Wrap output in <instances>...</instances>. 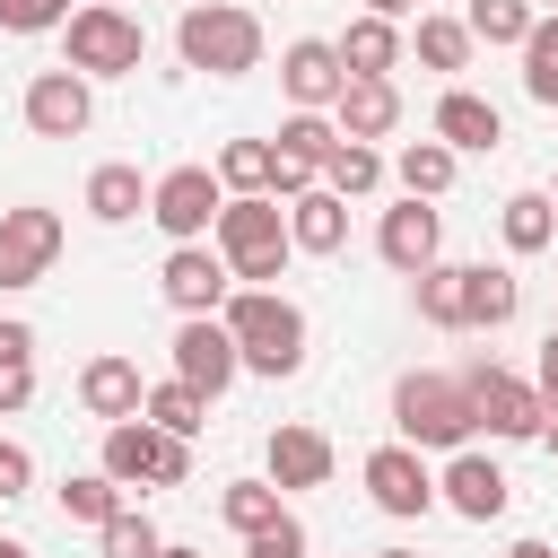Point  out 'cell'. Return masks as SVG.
I'll return each mask as SVG.
<instances>
[{
    "label": "cell",
    "mask_w": 558,
    "mask_h": 558,
    "mask_svg": "<svg viewBox=\"0 0 558 558\" xmlns=\"http://www.w3.org/2000/svg\"><path fill=\"white\" fill-rule=\"evenodd\" d=\"M375 558H418V549H375Z\"/></svg>",
    "instance_id": "49"
},
{
    "label": "cell",
    "mask_w": 558,
    "mask_h": 558,
    "mask_svg": "<svg viewBox=\"0 0 558 558\" xmlns=\"http://www.w3.org/2000/svg\"><path fill=\"white\" fill-rule=\"evenodd\" d=\"M140 401H148V384H140V366L122 357V349H96L87 366H78V410L87 418H140Z\"/></svg>",
    "instance_id": "17"
},
{
    "label": "cell",
    "mask_w": 558,
    "mask_h": 558,
    "mask_svg": "<svg viewBox=\"0 0 558 558\" xmlns=\"http://www.w3.org/2000/svg\"><path fill=\"white\" fill-rule=\"evenodd\" d=\"M506 558H558V549H549V541H514Z\"/></svg>",
    "instance_id": "45"
},
{
    "label": "cell",
    "mask_w": 558,
    "mask_h": 558,
    "mask_svg": "<svg viewBox=\"0 0 558 558\" xmlns=\"http://www.w3.org/2000/svg\"><path fill=\"white\" fill-rule=\"evenodd\" d=\"M340 70H349V78H392V70H401V26H392V17H349Z\"/></svg>",
    "instance_id": "24"
},
{
    "label": "cell",
    "mask_w": 558,
    "mask_h": 558,
    "mask_svg": "<svg viewBox=\"0 0 558 558\" xmlns=\"http://www.w3.org/2000/svg\"><path fill=\"white\" fill-rule=\"evenodd\" d=\"M17 113H26V131H35V140H78V131L96 122V96H87V78L61 61V70H35V78H26Z\"/></svg>",
    "instance_id": "12"
},
{
    "label": "cell",
    "mask_w": 558,
    "mask_h": 558,
    "mask_svg": "<svg viewBox=\"0 0 558 558\" xmlns=\"http://www.w3.org/2000/svg\"><path fill=\"white\" fill-rule=\"evenodd\" d=\"M61 514H70V523H105V514H122V488H113L105 471H70V480H61Z\"/></svg>",
    "instance_id": "36"
},
{
    "label": "cell",
    "mask_w": 558,
    "mask_h": 558,
    "mask_svg": "<svg viewBox=\"0 0 558 558\" xmlns=\"http://www.w3.org/2000/svg\"><path fill=\"white\" fill-rule=\"evenodd\" d=\"M532 17H541L532 0H471V9H462L471 44H523V35H532Z\"/></svg>",
    "instance_id": "35"
},
{
    "label": "cell",
    "mask_w": 558,
    "mask_h": 558,
    "mask_svg": "<svg viewBox=\"0 0 558 558\" xmlns=\"http://www.w3.org/2000/svg\"><path fill=\"white\" fill-rule=\"evenodd\" d=\"M0 357H35V323H0Z\"/></svg>",
    "instance_id": "43"
},
{
    "label": "cell",
    "mask_w": 558,
    "mask_h": 558,
    "mask_svg": "<svg viewBox=\"0 0 558 558\" xmlns=\"http://www.w3.org/2000/svg\"><path fill=\"white\" fill-rule=\"evenodd\" d=\"M410 9H418V0H366V17H392V26H401Z\"/></svg>",
    "instance_id": "44"
},
{
    "label": "cell",
    "mask_w": 558,
    "mask_h": 558,
    "mask_svg": "<svg viewBox=\"0 0 558 558\" xmlns=\"http://www.w3.org/2000/svg\"><path fill=\"white\" fill-rule=\"evenodd\" d=\"M52 262H61V209H44V201L0 209V296L52 279Z\"/></svg>",
    "instance_id": "9"
},
{
    "label": "cell",
    "mask_w": 558,
    "mask_h": 558,
    "mask_svg": "<svg viewBox=\"0 0 558 558\" xmlns=\"http://www.w3.org/2000/svg\"><path fill=\"white\" fill-rule=\"evenodd\" d=\"M270 166H279V148H270V140H227L209 174H218L227 192H270Z\"/></svg>",
    "instance_id": "33"
},
{
    "label": "cell",
    "mask_w": 558,
    "mask_h": 558,
    "mask_svg": "<svg viewBox=\"0 0 558 558\" xmlns=\"http://www.w3.org/2000/svg\"><path fill=\"white\" fill-rule=\"evenodd\" d=\"M96 541H105V558H157V549H166V541H157V523H148V514H131V506H122V514H105V523H96Z\"/></svg>",
    "instance_id": "37"
},
{
    "label": "cell",
    "mask_w": 558,
    "mask_h": 558,
    "mask_svg": "<svg viewBox=\"0 0 558 558\" xmlns=\"http://www.w3.org/2000/svg\"><path fill=\"white\" fill-rule=\"evenodd\" d=\"M96 471H105L113 488H183V480H192V436H166V427H148V418H113Z\"/></svg>",
    "instance_id": "6"
},
{
    "label": "cell",
    "mask_w": 558,
    "mask_h": 558,
    "mask_svg": "<svg viewBox=\"0 0 558 558\" xmlns=\"http://www.w3.org/2000/svg\"><path fill=\"white\" fill-rule=\"evenodd\" d=\"M70 0H0V35H61Z\"/></svg>",
    "instance_id": "38"
},
{
    "label": "cell",
    "mask_w": 558,
    "mask_h": 558,
    "mask_svg": "<svg viewBox=\"0 0 558 558\" xmlns=\"http://www.w3.org/2000/svg\"><path fill=\"white\" fill-rule=\"evenodd\" d=\"M514 52H523V96H532V105H558V17H549V9L532 17V35H523Z\"/></svg>",
    "instance_id": "31"
},
{
    "label": "cell",
    "mask_w": 558,
    "mask_h": 558,
    "mask_svg": "<svg viewBox=\"0 0 558 558\" xmlns=\"http://www.w3.org/2000/svg\"><path fill=\"white\" fill-rule=\"evenodd\" d=\"M140 418H148V427H166V436H201V427H209V392H192L183 375H166V384H148Z\"/></svg>",
    "instance_id": "28"
},
{
    "label": "cell",
    "mask_w": 558,
    "mask_h": 558,
    "mask_svg": "<svg viewBox=\"0 0 558 558\" xmlns=\"http://www.w3.org/2000/svg\"><path fill=\"white\" fill-rule=\"evenodd\" d=\"M366 497H375V514H392V523H418L427 506H436V471H427V453L418 445H375L366 453Z\"/></svg>",
    "instance_id": "10"
},
{
    "label": "cell",
    "mask_w": 558,
    "mask_h": 558,
    "mask_svg": "<svg viewBox=\"0 0 558 558\" xmlns=\"http://www.w3.org/2000/svg\"><path fill=\"white\" fill-rule=\"evenodd\" d=\"M0 558H35V549H26V541H9V532H0Z\"/></svg>",
    "instance_id": "47"
},
{
    "label": "cell",
    "mask_w": 558,
    "mask_h": 558,
    "mask_svg": "<svg viewBox=\"0 0 558 558\" xmlns=\"http://www.w3.org/2000/svg\"><path fill=\"white\" fill-rule=\"evenodd\" d=\"M157 558H201V549H183V541H166V549H157Z\"/></svg>",
    "instance_id": "48"
},
{
    "label": "cell",
    "mask_w": 558,
    "mask_h": 558,
    "mask_svg": "<svg viewBox=\"0 0 558 558\" xmlns=\"http://www.w3.org/2000/svg\"><path fill=\"white\" fill-rule=\"evenodd\" d=\"M427 131H436V140H445L453 157H471V148H497V140H506V113H497L488 96H471V87H445V96H436V122H427Z\"/></svg>",
    "instance_id": "19"
},
{
    "label": "cell",
    "mask_w": 558,
    "mask_h": 558,
    "mask_svg": "<svg viewBox=\"0 0 558 558\" xmlns=\"http://www.w3.org/2000/svg\"><path fill=\"white\" fill-rule=\"evenodd\" d=\"M331 122H340V140H384L401 122V87L392 78H349L331 96Z\"/></svg>",
    "instance_id": "22"
},
{
    "label": "cell",
    "mask_w": 558,
    "mask_h": 558,
    "mask_svg": "<svg viewBox=\"0 0 558 558\" xmlns=\"http://www.w3.org/2000/svg\"><path fill=\"white\" fill-rule=\"evenodd\" d=\"M549 17H558V0H549Z\"/></svg>",
    "instance_id": "50"
},
{
    "label": "cell",
    "mask_w": 558,
    "mask_h": 558,
    "mask_svg": "<svg viewBox=\"0 0 558 558\" xmlns=\"http://www.w3.org/2000/svg\"><path fill=\"white\" fill-rule=\"evenodd\" d=\"M453 174H462V157H453L436 131H427V140H410V148L392 157V183H401L410 201H445V192H453Z\"/></svg>",
    "instance_id": "25"
},
{
    "label": "cell",
    "mask_w": 558,
    "mask_h": 558,
    "mask_svg": "<svg viewBox=\"0 0 558 558\" xmlns=\"http://www.w3.org/2000/svg\"><path fill=\"white\" fill-rule=\"evenodd\" d=\"M35 401V357H0V418H17Z\"/></svg>",
    "instance_id": "40"
},
{
    "label": "cell",
    "mask_w": 558,
    "mask_h": 558,
    "mask_svg": "<svg viewBox=\"0 0 558 558\" xmlns=\"http://www.w3.org/2000/svg\"><path fill=\"white\" fill-rule=\"evenodd\" d=\"M183 9H192V0H183Z\"/></svg>",
    "instance_id": "52"
},
{
    "label": "cell",
    "mask_w": 558,
    "mask_h": 558,
    "mask_svg": "<svg viewBox=\"0 0 558 558\" xmlns=\"http://www.w3.org/2000/svg\"><path fill=\"white\" fill-rule=\"evenodd\" d=\"M288 244H296V253H340V244H349V201H340L331 183H305V192L288 201Z\"/></svg>",
    "instance_id": "20"
},
{
    "label": "cell",
    "mask_w": 558,
    "mask_h": 558,
    "mask_svg": "<svg viewBox=\"0 0 558 558\" xmlns=\"http://www.w3.org/2000/svg\"><path fill=\"white\" fill-rule=\"evenodd\" d=\"M497 235H506V253H549V235H558V201H549V192H514V201L497 209Z\"/></svg>",
    "instance_id": "27"
},
{
    "label": "cell",
    "mask_w": 558,
    "mask_h": 558,
    "mask_svg": "<svg viewBox=\"0 0 558 558\" xmlns=\"http://www.w3.org/2000/svg\"><path fill=\"white\" fill-rule=\"evenodd\" d=\"M61 52H70L78 78H131V70L148 61V26H140L122 0H87V9L61 17Z\"/></svg>",
    "instance_id": "5"
},
{
    "label": "cell",
    "mask_w": 558,
    "mask_h": 558,
    "mask_svg": "<svg viewBox=\"0 0 558 558\" xmlns=\"http://www.w3.org/2000/svg\"><path fill=\"white\" fill-rule=\"evenodd\" d=\"M244 558H305V523H296V514H279L270 532H253V541H244Z\"/></svg>",
    "instance_id": "39"
},
{
    "label": "cell",
    "mask_w": 558,
    "mask_h": 558,
    "mask_svg": "<svg viewBox=\"0 0 558 558\" xmlns=\"http://www.w3.org/2000/svg\"><path fill=\"white\" fill-rule=\"evenodd\" d=\"M270 148H279L288 166H305V174H323V157L340 148V122H331V113H288Z\"/></svg>",
    "instance_id": "30"
},
{
    "label": "cell",
    "mask_w": 558,
    "mask_h": 558,
    "mask_svg": "<svg viewBox=\"0 0 558 558\" xmlns=\"http://www.w3.org/2000/svg\"><path fill=\"white\" fill-rule=\"evenodd\" d=\"M375 253H384L401 279H418V270L445 253V218H436L427 201H410V192H401V209H384V227H375Z\"/></svg>",
    "instance_id": "16"
},
{
    "label": "cell",
    "mask_w": 558,
    "mask_h": 558,
    "mask_svg": "<svg viewBox=\"0 0 558 558\" xmlns=\"http://www.w3.org/2000/svg\"><path fill=\"white\" fill-rule=\"evenodd\" d=\"M279 87H288V113H331V96L349 87V70H340V44H323V35H296V44L279 52Z\"/></svg>",
    "instance_id": "14"
},
{
    "label": "cell",
    "mask_w": 558,
    "mask_h": 558,
    "mask_svg": "<svg viewBox=\"0 0 558 558\" xmlns=\"http://www.w3.org/2000/svg\"><path fill=\"white\" fill-rule=\"evenodd\" d=\"M392 427H401V445H418V453H462V445L480 436L471 384H462V375H436V366H410V375L392 384Z\"/></svg>",
    "instance_id": "3"
},
{
    "label": "cell",
    "mask_w": 558,
    "mask_h": 558,
    "mask_svg": "<svg viewBox=\"0 0 558 558\" xmlns=\"http://www.w3.org/2000/svg\"><path fill=\"white\" fill-rule=\"evenodd\" d=\"M410 288H418V323L427 331H471V262H445L436 253Z\"/></svg>",
    "instance_id": "21"
},
{
    "label": "cell",
    "mask_w": 558,
    "mask_h": 558,
    "mask_svg": "<svg viewBox=\"0 0 558 558\" xmlns=\"http://www.w3.org/2000/svg\"><path fill=\"white\" fill-rule=\"evenodd\" d=\"M541 445H549V453H558V410H549V418H541Z\"/></svg>",
    "instance_id": "46"
},
{
    "label": "cell",
    "mask_w": 558,
    "mask_h": 558,
    "mask_svg": "<svg viewBox=\"0 0 558 558\" xmlns=\"http://www.w3.org/2000/svg\"><path fill=\"white\" fill-rule=\"evenodd\" d=\"M218 514H227L235 541H253V532H270L288 506H279V480L262 471V480H227V488H218Z\"/></svg>",
    "instance_id": "26"
},
{
    "label": "cell",
    "mask_w": 558,
    "mask_h": 558,
    "mask_svg": "<svg viewBox=\"0 0 558 558\" xmlns=\"http://www.w3.org/2000/svg\"><path fill=\"white\" fill-rule=\"evenodd\" d=\"M384 174H392V166H384V148H375V140H340V148L323 157V183H331L340 201H366Z\"/></svg>",
    "instance_id": "29"
},
{
    "label": "cell",
    "mask_w": 558,
    "mask_h": 558,
    "mask_svg": "<svg viewBox=\"0 0 558 558\" xmlns=\"http://www.w3.org/2000/svg\"><path fill=\"white\" fill-rule=\"evenodd\" d=\"M157 288H166V305H174V314H218L235 279H227L218 244H174V253H166V270H157Z\"/></svg>",
    "instance_id": "15"
},
{
    "label": "cell",
    "mask_w": 558,
    "mask_h": 558,
    "mask_svg": "<svg viewBox=\"0 0 558 558\" xmlns=\"http://www.w3.org/2000/svg\"><path fill=\"white\" fill-rule=\"evenodd\" d=\"M218 209H227V183H218L209 166H166V174L148 183V218L166 227V244H209Z\"/></svg>",
    "instance_id": "7"
},
{
    "label": "cell",
    "mask_w": 558,
    "mask_h": 558,
    "mask_svg": "<svg viewBox=\"0 0 558 558\" xmlns=\"http://www.w3.org/2000/svg\"><path fill=\"white\" fill-rule=\"evenodd\" d=\"M166 349H174V375H183L192 392H209V401H218V392L244 375V357H235V331H227L218 314H183Z\"/></svg>",
    "instance_id": "11"
},
{
    "label": "cell",
    "mask_w": 558,
    "mask_h": 558,
    "mask_svg": "<svg viewBox=\"0 0 558 558\" xmlns=\"http://www.w3.org/2000/svg\"><path fill=\"white\" fill-rule=\"evenodd\" d=\"M209 244H218V262H227L235 288H270V279L288 270V253H296V244H288V209H279L270 192H227Z\"/></svg>",
    "instance_id": "2"
},
{
    "label": "cell",
    "mask_w": 558,
    "mask_h": 558,
    "mask_svg": "<svg viewBox=\"0 0 558 558\" xmlns=\"http://www.w3.org/2000/svg\"><path fill=\"white\" fill-rule=\"evenodd\" d=\"M532 384H541V410H558V331L541 340V366H532Z\"/></svg>",
    "instance_id": "42"
},
{
    "label": "cell",
    "mask_w": 558,
    "mask_h": 558,
    "mask_svg": "<svg viewBox=\"0 0 558 558\" xmlns=\"http://www.w3.org/2000/svg\"><path fill=\"white\" fill-rule=\"evenodd\" d=\"M506 497H514V480L497 471V453H480V445H462L445 471H436V506H453L462 523H497L506 514Z\"/></svg>",
    "instance_id": "13"
},
{
    "label": "cell",
    "mask_w": 558,
    "mask_h": 558,
    "mask_svg": "<svg viewBox=\"0 0 558 558\" xmlns=\"http://www.w3.org/2000/svg\"><path fill=\"white\" fill-rule=\"evenodd\" d=\"M218 323L235 331L244 375H270V384H279V375L305 366V305H296V296H279V288H227Z\"/></svg>",
    "instance_id": "1"
},
{
    "label": "cell",
    "mask_w": 558,
    "mask_h": 558,
    "mask_svg": "<svg viewBox=\"0 0 558 558\" xmlns=\"http://www.w3.org/2000/svg\"><path fill=\"white\" fill-rule=\"evenodd\" d=\"M514 305H523L514 270H488V262H471V331H497V323H514Z\"/></svg>",
    "instance_id": "34"
},
{
    "label": "cell",
    "mask_w": 558,
    "mask_h": 558,
    "mask_svg": "<svg viewBox=\"0 0 558 558\" xmlns=\"http://www.w3.org/2000/svg\"><path fill=\"white\" fill-rule=\"evenodd\" d=\"M410 44H418V70H445V78H453V70H471V52H480L462 17H418V35H410Z\"/></svg>",
    "instance_id": "32"
},
{
    "label": "cell",
    "mask_w": 558,
    "mask_h": 558,
    "mask_svg": "<svg viewBox=\"0 0 558 558\" xmlns=\"http://www.w3.org/2000/svg\"><path fill=\"white\" fill-rule=\"evenodd\" d=\"M174 52H183V70L244 78V70H262V17L244 0H192L174 17Z\"/></svg>",
    "instance_id": "4"
},
{
    "label": "cell",
    "mask_w": 558,
    "mask_h": 558,
    "mask_svg": "<svg viewBox=\"0 0 558 558\" xmlns=\"http://www.w3.org/2000/svg\"><path fill=\"white\" fill-rule=\"evenodd\" d=\"M87 218H96V227H131V218H148V183H140V166L105 157V166L87 174Z\"/></svg>",
    "instance_id": "23"
},
{
    "label": "cell",
    "mask_w": 558,
    "mask_h": 558,
    "mask_svg": "<svg viewBox=\"0 0 558 558\" xmlns=\"http://www.w3.org/2000/svg\"><path fill=\"white\" fill-rule=\"evenodd\" d=\"M262 462H270V480H279V497H288V488H323L340 453H331V436H323V427H270Z\"/></svg>",
    "instance_id": "18"
},
{
    "label": "cell",
    "mask_w": 558,
    "mask_h": 558,
    "mask_svg": "<svg viewBox=\"0 0 558 558\" xmlns=\"http://www.w3.org/2000/svg\"><path fill=\"white\" fill-rule=\"evenodd\" d=\"M549 201H558V183H549Z\"/></svg>",
    "instance_id": "51"
},
{
    "label": "cell",
    "mask_w": 558,
    "mask_h": 558,
    "mask_svg": "<svg viewBox=\"0 0 558 558\" xmlns=\"http://www.w3.org/2000/svg\"><path fill=\"white\" fill-rule=\"evenodd\" d=\"M26 488H35V453L0 436V506H9V497H26Z\"/></svg>",
    "instance_id": "41"
},
{
    "label": "cell",
    "mask_w": 558,
    "mask_h": 558,
    "mask_svg": "<svg viewBox=\"0 0 558 558\" xmlns=\"http://www.w3.org/2000/svg\"><path fill=\"white\" fill-rule=\"evenodd\" d=\"M462 384H471V418H480L497 445H523V436H541V418H549V410H541V384H532V375H506L497 357H480Z\"/></svg>",
    "instance_id": "8"
}]
</instances>
